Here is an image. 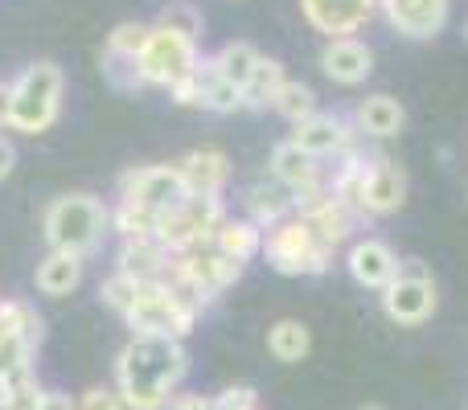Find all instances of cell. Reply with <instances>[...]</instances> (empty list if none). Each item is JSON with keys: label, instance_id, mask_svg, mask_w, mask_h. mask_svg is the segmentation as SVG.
I'll list each match as a JSON object with an SVG mask.
<instances>
[{"label": "cell", "instance_id": "1", "mask_svg": "<svg viewBox=\"0 0 468 410\" xmlns=\"http://www.w3.org/2000/svg\"><path fill=\"white\" fill-rule=\"evenodd\" d=\"M189 373V353L169 337H132L115 357V394L128 410H169Z\"/></svg>", "mask_w": 468, "mask_h": 410}, {"label": "cell", "instance_id": "2", "mask_svg": "<svg viewBox=\"0 0 468 410\" xmlns=\"http://www.w3.org/2000/svg\"><path fill=\"white\" fill-rule=\"evenodd\" d=\"M107 230H112V209L90 194H62L41 214V234H46L49 250H66L79 258L95 255Z\"/></svg>", "mask_w": 468, "mask_h": 410}, {"label": "cell", "instance_id": "3", "mask_svg": "<svg viewBox=\"0 0 468 410\" xmlns=\"http://www.w3.org/2000/svg\"><path fill=\"white\" fill-rule=\"evenodd\" d=\"M66 79L54 62H33L8 82V131L41 136L62 115Z\"/></svg>", "mask_w": 468, "mask_h": 410}, {"label": "cell", "instance_id": "4", "mask_svg": "<svg viewBox=\"0 0 468 410\" xmlns=\"http://www.w3.org/2000/svg\"><path fill=\"white\" fill-rule=\"evenodd\" d=\"M263 258L280 275H324L333 263V247H324L304 217H283L263 234Z\"/></svg>", "mask_w": 468, "mask_h": 410}, {"label": "cell", "instance_id": "5", "mask_svg": "<svg viewBox=\"0 0 468 410\" xmlns=\"http://www.w3.org/2000/svg\"><path fill=\"white\" fill-rule=\"evenodd\" d=\"M197 308H189L177 291L165 279L156 283H140L136 308H132L123 321H128L132 337H169V341H186L197 324Z\"/></svg>", "mask_w": 468, "mask_h": 410}, {"label": "cell", "instance_id": "6", "mask_svg": "<svg viewBox=\"0 0 468 410\" xmlns=\"http://www.w3.org/2000/svg\"><path fill=\"white\" fill-rule=\"evenodd\" d=\"M222 222H227L222 197H189L186 205L156 217V242H161L169 255H181V250H189V247L214 242Z\"/></svg>", "mask_w": 468, "mask_h": 410}, {"label": "cell", "instance_id": "7", "mask_svg": "<svg viewBox=\"0 0 468 410\" xmlns=\"http://www.w3.org/2000/svg\"><path fill=\"white\" fill-rule=\"evenodd\" d=\"M120 202L144 209L153 217H165L169 209L186 205L189 194L177 164H144V169H128L120 177Z\"/></svg>", "mask_w": 468, "mask_h": 410}, {"label": "cell", "instance_id": "8", "mask_svg": "<svg viewBox=\"0 0 468 410\" xmlns=\"http://www.w3.org/2000/svg\"><path fill=\"white\" fill-rule=\"evenodd\" d=\"M197 62H202L197 41L153 25V37H148L144 54H140V79H144V87H165L169 90V87H177L186 74H194Z\"/></svg>", "mask_w": 468, "mask_h": 410}, {"label": "cell", "instance_id": "9", "mask_svg": "<svg viewBox=\"0 0 468 410\" xmlns=\"http://www.w3.org/2000/svg\"><path fill=\"white\" fill-rule=\"evenodd\" d=\"M296 217H304V222L313 226L316 238L333 250H337L341 242H349V234H354V226H357V214L349 205H341L337 197L329 194L324 181L313 189H304V194H296Z\"/></svg>", "mask_w": 468, "mask_h": 410}, {"label": "cell", "instance_id": "10", "mask_svg": "<svg viewBox=\"0 0 468 410\" xmlns=\"http://www.w3.org/2000/svg\"><path fill=\"white\" fill-rule=\"evenodd\" d=\"M300 13L316 33L341 41L366 29V21L378 13V0H300Z\"/></svg>", "mask_w": 468, "mask_h": 410}, {"label": "cell", "instance_id": "11", "mask_svg": "<svg viewBox=\"0 0 468 410\" xmlns=\"http://www.w3.org/2000/svg\"><path fill=\"white\" fill-rule=\"evenodd\" d=\"M407 202V177L399 164H390L387 156H370L366 161V177H362V205L357 214L362 217H382L395 214Z\"/></svg>", "mask_w": 468, "mask_h": 410}, {"label": "cell", "instance_id": "12", "mask_svg": "<svg viewBox=\"0 0 468 410\" xmlns=\"http://www.w3.org/2000/svg\"><path fill=\"white\" fill-rule=\"evenodd\" d=\"M448 8L452 0H378V13L387 16V25L411 41L436 37L448 25Z\"/></svg>", "mask_w": 468, "mask_h": 410}, {"label": "cell", "instance_id": "13", "mask_svg": "<svg viewBox=\"0 0 468 410\" xmlns=\"http://www.w3.org/2000/svg\"><path fill=\"white\" fill-rule=\"evenodd\" d=\"M292 144L296 148H304L308 156H346V152H354V144H357V128L349 120H341V115H324V111H316L313 120H304V123H296L292 128Z\"/></svg>", "mask_w": 468, "mask_h": 410}, {"label": "cell", "instance_id": "14", "mask_svg": "<svg viewBox=\"0 0 468 410\" xmlns=\"http://www.w3.org/2000/svg\"><path fill=\"white\" fill-rule=\"evenodd\" d=\"M436 304H440V296H436V283L431 279H395L382 288V312L395 324H403V329H415V324L431 321Z\"/></svg>", "mask_w": 468, "mask_h": 410}, {"label": "cell", "instance_id": "15", "mask_svg": "<svg viewBox=\"0 0 468 410\" xmlns=\"http://www.w3.org/2000/svg\"><path fill=\"white\" fill-rule=\"evenodd\" d=\"M189 197H222L230 185V161L222 148H194L177 161Z\"/></svg>", "mask_w": 468, "mask_h": 410}, {"label": "cell", "instance_id": "16", "mask_svg": "<svg viewBox=\"0 0 468 410\" xmlns=\"http://www.w3.org/2000/svg\"><path fill=\"white\" fill-rule=\"evenodd\" d=\"M346 267H349V275H354L357 288L382 291L387 283H395L399 255L390 250V242H382V238H357L346 255Z\"/></svg>", "mask_w": 468, "mask_h": 410}, {"label": "cell", "instance_id": "17", "mask_svg": "<svg viewBox=\"0 0 468 410\" xmlns=\"http://www.w3.org/2000/svg\"><path fill=\"white\" fill-rule=\"evenodd\" d=\"M321 70H324V79L337 82V87H362L374 74V49L357 37L329 41V46L321 49Z\"/></svg>", "mask_w": 468, "mask_h": 410}, {"label": "cell", "instance_id": "18", "mask_svg": "<svg viewBox=\"0 0 468 410\" xmlns=\"http://www.w3.org/2000/svg\"><path fill=\"white\" fill-rule=\"evenodd\" d=\"M271 181H280L283 189H292V194H304V189L321 185V164H316V156H308L304 148H296L292 140H283V144L271 148Z\"/></svg>", "mask_w": 468, "mask_h": 410}, {"label": "cell", "instance_id": "19", "mask_svg": "<svg viewBox=\"0 0 468 410\" xmlns=\"http://www.w3.org/2000/svg\"><path fill=\"white\" fill-rule=\"evenodd\" d=\"M242 202H247V217L259 226V230H271V226H280L283 217L296 214V194L283 189L280 181H255Z\"/></svg>", "mask_w": 468, "mask_h": 410}, {"label": "cell", "instance_id": "20", "mask_svg": "<svg viewBox=\"0 0 468 410\" xmlns=\"http://www.w3.org/2000/svg\"><path fill=\"white\" fill-rule=\"evenodd\" d=\"M115 271L136 279V283H156V279H165V271H169V250H165L156 238L123 242L120 258H115Z\"/></svg>", "mask_w": 468, "mask_h": 410}, {"label": "cell", "instance_id": "21", "mask_svg": "<svg viewBox=\"0 0 468 410\" xmlns=\"http://www.w3.org/2000/svg\"><path fill=\"white\" fill-rule=\"evenodd\" d=\"M403 123H407V111H403V103H399V99L370 95V99H362V107H357L354 128L362 131V136L390 140V136H399V131H403Z\"/></svg>", "mask_w": 468, "mask_h": 410}, {"label": "cell", "instance_id": "22", "mask_svg": "<svg viewBox=\"0 0 468 410\" xmlns=\"http://www.w3.org/2000/svg\"><path fill=\"white\" fill-rule=\"evenodd\" d=\"M33 283H37L41 296H54V300L70 296V291L82 283V258L79 255H66V250H49V255L37 263Z\"/></svg>", "mask_w": 468, "mask_h": 410}, {"label": "cell", "instance_id": "23", "mask_svg": "<svg viewBox=\"0 0 468 410\" xmlns=\"http://www.w3.org/2000/svg\"><path fill=\"white\" fill-rule=\"evenodd\" d=\"M263 234L250 217H227V222L218 226V234H214V247L222 250L227 258H234V263L247 267L255 255H263Z\"/></svg>", "mask_w": 468, "mask_h": 410}, {"label": "cell", "instance_id": "24", "mask_svg": "<svg viewBox=\"0 0 468 410\" xmlns=\"http://www.w3.org/2000/svg\"><path fill=\"white\" fill-rule=\"evenodd\" d=\"M283 82H288V74H283V62H275V58H259L250 82L242 87V111H267V107H275Z\"/></svg>", "mask_w": 468, "mask_h": 410}, {"label": "cell", "instance_id": "25", "mask_svg": "<svg viewBox=\"0 0 468 410\" xmlns=\"http://www.w3.org/2000/svg\"><path fill=\"white\" fill-rule=\"evenodd\" d=\"M308 349H313V332H308L304 321H275L271 329H267V353L280 365L304 362Z\"/></svg>", "mask_w": 468, "mask_h": 410}, {"label": "cell", "instance_id": "26", "mask_svg": "<svg viewBox=\"0 0 468 410\" xmlns=\"http://www.w3.org/2000/svg\"><path fill=\"white\" fill-rule=\"evenodd\" d=\"M259 58L263 54H259L250 41H227L218 54H210V66H214V74H218L222 82H230V87L242 90L250 82V74H255Z\"/></svg>", "mask_w": 468, "mask_h": 410}, {"label": "cell", "instance_id": "27", "mask_svg": "<svg viewBox=\"0 0 468 410\" xmlns=\"http://www.w3.org/2000/svg\"><path fill=\"white\" fill-rule=\"evenodd\" d=\"M275 111H280L292 128H296V123H304V120H313V115H316V90L308 87V82L288 79V82H283V90H280V99H275Z\"/></svg>", "mask_w": 468, "mask_h": 410}, {"label": "cell", "instance_id": "28", "mask_svg": "<svg viewBox=\"0 0 468 410\" xmlns=\"http://www.w3.org/2000/svg\"><path fill=\"white\" fill-rule=\"evenodd\" d=\"M214 79H218V74H214L210 58H202L194 74H186V79H181L177 87H169L173 103H177V107H206V90H210V82H214Z\"/></svg>", "mask_w": 468, "mask_h": 410}, {"label": "cell", "instance_id": "29", "mask_svg": "<svg viewBox=\"0 0 468 410\" xmlns=\"http://www.w3.org/2000/svg\"><path fill=\"white\" fill-rule=\"evenodd\" d=\"M153 37V25L144 21H120L112 33H107V54H123V58H140Z\"/></svg>", "mask_w": 468, "mask_h": 410}, {"label": "cell", "instance_id": "30", "mask_svg": "<svg viewBox=\"0 0 468 410\" xmlns=\"http://www.w3.org/2000/svg\"><path fill=\"white\" fill-rule=\"evenodd\" d=\"M156 25L181 33V37H189V41L202 37V13H197L189 0H169V5L161 8V16H156Z\"/></svg>", "mask_w": 468, "mask_h": 410}, {"label": "cell", "instance_id": "31", "mask_svg": "<svg viewBox=\"0 0 468 410\" xmlns=\"http://www.w3.org/2000/svg\"><path fill=\"white\" fill-rule=\"evenodd\" d=\"M112 230L123 234V242H136V238H156V217L144 214L136 205H115L112 209Z\"/></svg>", "mask_w": 468, "mask_h": 410}, {"label": "cell", "instance_id": "32", "mask_svg": "<svg viewBox=\"0 0 468 410\" xmlns=\"http://www.w3.org/2000/svg\"><path fill=\"white\" fill-rule=\"evenodd\" d=\"M136 296H140V283L128 279V275H120V271H115L112 279L99 283V300H103L112 312H120V316H128L132 308H136Z\"/></svg>", "mask_w": 468, "mask_h": 410}, {"label": "cell", "instance_id": "33", "mask_svg": "<svg viewBox=\"0 0 468 410\" xmlns=\"http://www.w3.org/2000/svg\"><path fill=\"white\" fill-rule=\"evenodd\" d=\"M103 79L112 82L115 90H144V79H140V58L107 54L103 49Z\"/></svg>", "mask_w": 468, "mask_h": 410}, {"label": "cell", "instance_id": "34", "mask_svg": "<svg viewBox=\"0 0 468 410\" xmlns=\"http://www.w3.org/2000/svg\"><path fill=\"white\" fill-rule=\"evenodd\" d=\"M202 111H214V115L242 111V90L230 87V82H222V79H214L210 90H206V107H202Z\"/></svg>", "mask_w": 468, "mask_h": 410}, {"label": "cell", "instance_id": "35", "mask_svg": "<svg viewBox=\"0 0 468 410\" xmlns=\"http://www.w3.org/2000/svg\"><path fill=\"white\" fill-rule=\"evenodd\" d=\"M41 394H46V390L37 386V378L13 382V386H8V394H5V406L8 410H37L41 406Z\"/></svg>", "mask_w": 468, "mask_h": 410}, {"label": "cell", "instance_id": "36", "mask_svg": "<svg viewBox=\"0 0 468 410\" xmlns=\"http://www.w3.org/2000/svg\"><path fill=\"white\" fill-rule=\"evenodd\" d=\"M218 398L222 410H259V390L255 386H227Z\"/></svg>", "mask_w": 468, "mask_h": 410}, {"label": "cell", "instance_id": "37", "mask_svg": "<svg viewBox=\"0 0 468 410\" xmlns=\"http://www.w3.org/2000/svg\"><path fill=\"white\" fill-rule=\"evenodd\" d=\"M79 410H128L123 398L115 394V386H95L79 398Z\"/></svg>", "mask_w": 468, "mask_h": 410}, {"label": "cell", "instance_id": "38", "mask_svg": "<svg viewBox=\"0 0 468 410\" xmlns=\"http://www.w3.org/2000/svg\"><path fill=\"white\" fill-rule=\"evenodd\" d=\"M169 410H222L218 406V398H206V394H173V403H169Z\"/></svg>", "mask_w": 468, "mask_h": 410}, {"label": "cell", "instance_id": "39", "mask_svg": "<svg viewBox=\"0 0 468 410\" xmlns=\"http://www.w3.org/2000/svg\"><path fill=\"white\" fill-rule=\"evenodd\" d=\"M395 279H431V271L423 267V258H399V275Z\"/></svg>", "mask_w": 468, "mask_h": 410}, {"label": "cell", "instance_id": "40", "mask_svg": "<svg viewBox=\"0 0 468 410\" xmlns=\"http://www.w3.org/2000/svg\"><path fill=\"white\" fill-rule=\"evenodd\" d=\"M37 410H79V403H74L70 394H62V390H46Z\"/></svg>", "mask_w": 468, "mask_h": 410}, {"label": "cell", "instance_id": "41", "mask_svg": "<svg viewBox=\"0 0 468 410\" xmlns=\"http://www.w3.org/2000/svg\"><path fill=\"white\" fill-rule=\"evenodd\" d=\"M13 164H16V148H13V140H5L0 136V181L13 173Z\"/></svg>", "mask_w": 468, "mask_h": 410}, {"label": "cell", "instance_id": "42", "mask_svg": "<svg viewBox=\"0 0 468 410\" xmlns=\"http://www.w3.org/2000/svg\"><path fill=\"white\" fill-rule=\"evenodd\" d=\"M8 128V82H0V131Z\"/></svg>", "mask_w": 468, "mask_h": 410}, {"label": "cell", "instance_id": "43", "mask_svg": "<svg viewBox=\"0 0 468 410\" xmlns=\"http://www.w3.org/2000/svg\"><path fill=\"white\" fill-rule=\"evenodd\" d=\"M5 394H8V382H5V373H0V403H5Z\"/></svg>", "mask_w": 468, "mask_h": 410}, {"label": "cell", "instance_id": "44", "mask_svg": "<svg viewBox=\"0 0 468 410\" xmlns=\"http://www.w3.org/2000/svg\"><path fill=\"white\" fill-rule=\"evenodd\" d=\"M362 410H382V406H362Z\"/></svg>", "mask_w": 468, "mask_h": 410}, {"label": "cell", "instance_id": "45", "mask_svg": "<svg viewBox=\"0 0 468 410\" xmlns=\"http://www.w3.org/2000/svg\"><path fill=\"white\" fill-rule=\"evenodd\" d=\"M464 41H468V25H464Z\"/></svg>", "mask_w": 468, "mask_h": 410}, {"label": "cell", "instance_id": "46", "mask_svg": "<svg viewBox=\"0 0 468 410\" xmlns=\"http://www.w3.org/2000/svg\"><path fill=\"white\" fill-rule=\"evenodd\" d=\"M0 410H8V406H5V403H0Z\"/></svg>", "mask_w": 468, "mask_h": 410}]
</instances>
